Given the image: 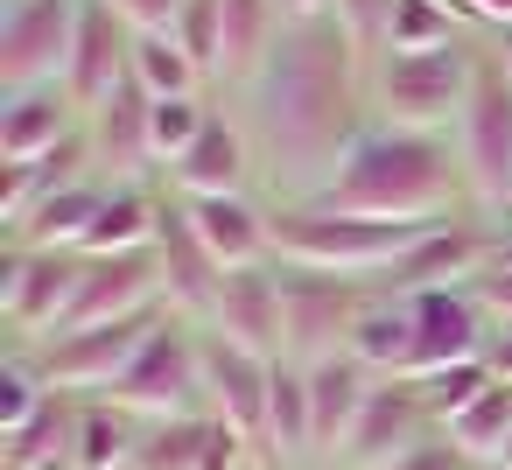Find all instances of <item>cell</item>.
Here are the masks:
<instances>
[{
    "instance_id": "6da1fadb",
    "label": "cell",
    "mask_w": 512,
    "mask_h": 470,
    "mask_svg": "<svg viewBox=\"0 0 512 470\" xmlns=\"http://www.w3.org/2000/svg\"><path fill=\"white\" fill-rule=\"evenodd\" d=\"M365 78H372V64L323 15V22H288L281 43L267 50V64L239 92H225V106L239 113L246 141H253L260 197L274 211L281 204H316L330 190L351 141L372 127Z\"/></svg>"
},
{
    "instance_id": "7a4b0ae2",
    "label": "cell",
    "mask_w": 512,
    "mask_h": 470,
    "mask_svg": "<svg viewBox=\"0 0 512 470\" xmlns=\"http://www.w3.org/2000/svg\"><path fill=\"white\" fill-rule=\"evenodd\" d=\"M316 204L344 218H386V225H442V218L477 211L449 134H407L379 120L351 141L344 169L330 176Z\"/></svg>"
},
{
    "instance_id": "3957f363",
    "label": "cell",
    "mask_w": 512,
    "mask_h": 470,
    "mask_svg": "<svg viewBox=\"0 0 512 470\" xmlns=\"http://www.w3.org/2000/svg\"><path fill=\"white\" fill-rule=\"evenodd\" d=\"M421 225H386V218H344L323 204H281L274 211V260L309 267V274H344V281H386L393 260L414 246Z\"/></svg>"
},
{
    "instance_id": "277c9868",
    "label": "cell",
    "mask_w": 512,
    "mask_h": 470,
    "mask_svg": "<svg viewBox=\"0 0 512 470\" xmlns=\"http://www.w3.org/2000/svg\"><path fill=\"white\" fill-rule=\"evenodd\" d=\"M477 57H484V36H463L449 50H421V57H372V120L379 127H407V134H449L463 99H470V78H477Z\"/></svg>"
},
{
    "instance_id": "5b68a950",
    "label": "cell",
    "mask_w": 512,
    "mask_h": 470,
    "mask_svg": "<svg viewBox=\"0 0 512 470\" xmlns=\"http://www.w3.org/2000/svg\"><path fill=\"white\" fill-rule=\"evenodd\" d=\"M449 141H456L470 204L484 218H505L512 211V71L491 36H484V57H477V78H470V99L449 127Z\"/></svg>"
},
{
    "instance_id": "8992f818",
    "label": "cell",
    "mask_w": 512,
    "mask_h": 470,
    "mask_svg": "<svg viewBox=\"0 0 512 470\" xmlns=\"http://www.w3.org/2000/svg\"><path fill=\"white\" fill-rule=\"evenodd\" d=\"M372 281H344V274H309V267H281V358L295 365H323L351 351L358 316L372 309Z\"/></svg>"
},
{
    "instance_id": "52a82bcc",
    "label": "cell",
    "mask_w": 512,
    "mask_h": 470,
    "mask_svg": "<svg viewBox=\"0 0 512 470\" xmlns=\"http://www.w3.org/2000/svg\"><path fill=\"white\" fill-rule=\"evenodd\" d=\"M113 407H127L134 421H183V414H204V358H197V323L169 316L148 330L141 358L127 365V379L106 393Z\"/></svg>"
},
{
    "instance_id": "ba28073f",
    "label": "cell",
    "mask_w": 512,
    "mask_h": 470,
    "mask_svg": "<svg viewBox=\"0 0 512 470\" xmlns=\"http://www.w3.org/2000/svg\"><path fill=\"white\" fill-rule=\"evenodd\" d=\"M85 0H0V92L64 85Z\"/></svg>"
},
{
    "instance_id": "9c48e42d",
    "label": "cell",
    "mask_w": 512,
    "mask_h": 470,
    "mask_svg": "<svg viewBox=\"0 0 512 470\" xmlns=\"http://www.w3.org/2000/svg\"><path fill=\"white\" fill-rule=\"evenodd\" d=\"M78 274H85V253H43V246H0V323L22 344H43L57 337L71 295H78Z\"/></svg>"
},
{
    "instance_id": "30bf717a",
    "label": "cell",
    "mask_w": 512,
    "mask_h": 470,
    "mask_svg": "<svg viewBox=\"0 0 512 470\" xmlns=\"http://www.w3.org/2000/svg\"><path fill=\"white\" fill-rule=\"evenodd\" d=\"M155 323H162V309H148V316H120V323H92V330H64V337L36 344L50 386L71 393V400H106V393L127 379V365L141 358V344H148Z\"/></svg>"
},
{
    "instance_id": "8fae6325",
    "label": "cell",
    "mask_w": 512,
    "mask_h": 470,
    "mask_svg": "<svg viewBox=\"0 0 512 470\" xmlns=\"http://www.w3.org/2000/svg\"><path fill=\"white\" fill-rule=\"evenodd\" d=\"M498 253V218L484 211H463V218H442V225H421L414 246L393 260V274L379 281L386 295H421V288H463L477 267H491Z\"/></svg>"
},
{
    "instance_id": "7c38bea8",
    "label": "cell",
    "mask_w": 512,
    "mask_h": 470,
    "mask_svg": "<svg viewBox=\"0 0 512 470\" xmlns=\"http://www.w3.org/2000/svg\"><path fill=\"white\" fill-rule=\"evenodd\" d=\"M162 190H176L183 204H204V197H246V190H260V162H253V141H246V127H239V113L218 99V113H211V127L162 169Z\"/></svg>"
},
{
    "instance_id": "4fadbf2b",
    "label": "cell",
    "mask_w": 512,
    "mask_h": 470,
    "mask_svg": "<svg viewBox=\"0 0 512 470\" xmlns=\"http://www.w3.org/2000/svg\"><path fill=\"white\" fill-rule=\"evenodd\" d=\"M148 309H162L155 246L148 253H85V274H78V295H71L64 323H57V337L64 330H92V323H120V316H148Z\"/></svg>"
},
{
    "instance_id": "5bb4252c",
    "label": "cell",
    "mask_w": 512,
    "mask_h": 470,
    "mask_svg": "<svg viewBox=\"0 0 512 470\" xmlns=\"http://www.w3.org/2000/svg\"><path fill=\"white\" fill-rule=\"evenodd\" d=\"M155 267H162V309L183 316V323H204L211 302H218V281L225 267L211 260V246L197 239L190 225V204L176 190H162V225H155Z\"/></svg>"
},
{
    "instance_id": "9a60e30c",
    "label": "cell",
    "mask_w": 512,
    "mask_h": 470,
    "mask_svg": "<svg viewBox=\"0 0 512 470\" xmlns=\"http://www.w3.org/2000/svg\"><path fill=\"white\" fill-rule=\"evenodd\" d=\"M197 358H204V414L260 442V428H267V393H274V358L239 351L232 337H218V330H204V323H197Z\"/></svg>"
},
{
    "instance_id": "2e32d148",
    "label": "cell",
    "mask_w": 512,
    "mask_h": 470,
    "mask_svg": "<svg viewBox=\"0 0 512 470\" xmlns=\"http://www.w3.org/2000/svg\"><path fill=\"white\" fill-rule=\"evenodd\" d=\"M421 435H435V421H428V407H421V386H414V379H372V393H365V407H358V421H351L337 463H344V470H386V463H393L400 449H414Z\"/></svg>"
},
{
    "instance_id": "e0dca14e",
    "label": "cell",
    "mask_w": 512,
    "mask_h": 470,
    "mask_svg": "<svg viewBox=\"0 0 512 470\" xmlns=\"http://www.w3.org/2000/svg\"><path fill=\"white\" fill-rule=\"evenodd\" d=\"M407 309H414V372L407 379H428L442 365H470L491 351V323L470 288H421V295H407Z\"/></svg>"
},
{
    "instance_id": "ac0fdd59",
    "label": "cell",
    "mask_w": 512,
    "mask_h": 470,
    "mask_svg": "<svg viewBox=\"0 0 512 470\" xmlns=\"http://www.w3.org/2000/svg\"><path fill=\"white\" fill-rule=\"evenodd\" d=\"M204 330L232 337L239 351L281 358V260H267V267H232V274L218 281V302H211Z\"/></svg>"
},
{
    "instance_id": "d6986e66",
    "label": "cell",
    "mask_w": 512,
    "mask_h": 470,
    "mask_svg": "<svg viewBox=\"0 0 512 470\" xmlns=\"http://www.w3.org/2000/svg\"><path fill=\"white\" fill-rule=\"evenodd\" d=\"M127 64H134V29L106 8V0H85V22H78L71 64H64V92L78 99V113H99L127 85Z\"/></svg>"
},
{
    "instance_id": "ffe728a7",
    "label": "cell",
    "mask_w": 512,
    "mask_h": 470,
    "mask_svg": "<svg viewBox=\"0 0 512 470\" xmlns=\"http://www.w3.org/2000/svg\"><path fill=\"white\" fill-rule=\"evenodd\" d=\"M85 148H92L99 183H162L155 148H148V99L134 85H120L99 113H85Z\"/></svg>"
},
{
    "instance_id": "44dd1931",
    "label": "cell",
    "mask_w": 512,
    "mask_h": 470,
    "mask_svg": "<svg viewBox=\"0 0 512 470\" xmlns=\"http://www.w3.org/2000/svg\"><path fill=\"white\" fill-rule=\"evenodd\" d=\"M78 134H85V113L64 85L0 92V162H36V155H50Z\"/></svg>"
},
{
    "instance_id": "7402d4cb",
    "label": "cell",
    "mask_w": 512,
    "mask_h": 470,
    "mask_svg": "<svg viewBox=\"0 0 512 470\" xmlns=\"http://www.w3.org/2000/svg\"><path fill=\"white\" fill-rule=\"evenodd\" d=\"M190 225H197V239L211 246V260L225 274L274 260V204L260 190H246V197H204V204H190Z\"/></svg>"
},
{
    "instance_id": "603a6c76",
    "label": "cell",
    "mask_w": 512,
    "mask_h": 470,
    "mask_svg": "<svg viewBox=\"0 0 512 470\" xmlns=\"http://www.w3.org/2000/svg\"><path fill=\"white\" fill-rule=\"evenodd\" d=\"M267 470H302L316 456V421H309V372L295 358H274V393H267V428H260Z\"/></svg>"
},
{
    "instance_id": "cb8c5ba5",
    "label": "cell",
    "mask_w": 512,
    "mask_h": 470,
    "mask_svg": "<svg viewBox=\"0 0 512 470\" xmlns=\"http://www.w3.org/2000/svg\"><path fill=\"white\" fill-rule=\"evenodd\" d=\"M85 176H92L85 134L64 141V148H50V155H36V162H0V232H15L43 197H57V190H71V183H85Z\"/></svg>"
},
{
    "instance_id": "d4e9b609",
    "label": "cell",
    "mask_w": 512,
    "mask_h": 470,
    "mask_svg": "<svg viewBox=\"0 0 512 470\" xmlns=\"http://www.w3.org/2000/svg\"><path fill=\"white\" fill-rule=\"evenodd\" d=\"M309 372V421H316V456L323 463H337V449H344V435H351V421H358V407H365V393H372V372L344 351V358H323V365H302Z\"/></svg>"
},
{
    "instance_id": "484cf974",
    "label": "cell",
    "mask_w": 512,
    "mask_h": 470,
    "mask_svg": "<svg viewBox=\"0 0 512 470\" xmlns=\"http://www.w3.org/2000/svg\"><path fill=\"white\" fill-rule=\"evenodd\" d=\"M281 29H288L281 0H225V43H218V78H211V92H218V99L239 92V85L267 64V50L281 43Z\"/></svg>"
},
{
    "instance_id": "4316f807",
    "label": "cell",
    "mask_w": 512,
    "mask_h": 470,
    "mask_svg": "<svg viewBox=\"0 0 512 470\" xmlns=\"http://www.w3.org/2000/svg\"><path fill=\"white\" fill-rule=\"evenodd\" d=\"M99 204H106V183L85 176V183L43 197L8 239H15V246H43V253H85V239H92V225H99Z\"/></svg>"
},
{
    "instance_id": "83f0119b",
    "label": "cell",
    "mask_w": 512,
    "mask_h": 470,
    "mask_svg": "<svg viewBox=\"0 0 512 470\" xmlns=\"http://www.w3.org/2000/svg\"><path fill=\"white\" fill-rule=\"evenodd\" d=\"M351 358L372 379H407L414 372V309H407V295H386V288L372 295V309L351 330Z\"/></svg>"
},
{
    "instance_id": "f1b7e54d",
    "label": "cell",
    "mask_w": 512,
    "mask_h": 470,
    "mask_svg": "<svg viewBox=\"0 0 512 470\" xmlns=\"http://www.w3.org/2000/svg\"><path fill=\"white\" fill-rule=\"evenodd\" d=\"M78 449V400L71 393H50V407L22 428L0 435V470H36V463H71Z\"/></svg>"
},
{
    "instance_id": "f546056e",
    "label": "cell",
    "mask_w": 512,
    "mask_h": 470,
    "mask_svg": "<svg viewBox=\"0 0 512 470\" xmlns=\"http://www.w3.org/2000/svg\"><path fill=\"white\" fill-rule=\"evenodd\" d=\"M127 85H134L141 99H190V92H211V78L197 71V57H190L176 36H134Z\"/></svg>"
},
{
    "instance_id": "4dcf8cb0",
    "label": "cell",
    "mask_w": 512,
    "mask_h": 470,
    "mask_svg": "<svg viewBox=\"0 0 512 470\" xmlns=\"http://www.w3.org/2000/svg\"><path fill=\"white\" fill-rule=\"evenodd\" d=\"M141 428H148V421H134V414L113 407V400H78V449H71V463H78V470H127Z\"/></svg>"
},
{
    "instance_id": "1f68e13d",
    "label": "cell",
    "mask_w": 512,
    "mask_h": 470,
    "mask_svg": "<svg viewBox=\"0 0 512 470\" xmlns=\"http://www.w3.org/2000/svg\"><path fill=\"white\" fill-rule=\"evenodd\" d=\"M442 435H449L477 470H484V463H498V449L512 442V379H491V386H484V393H477V400H470Z\"/></svg>"
},
{
    "instance_id": "d6a6232c",
    "label": "cell",
    "mask_w": 512,
    "mask_h": 470,
    "mask_svg": "<svg viewBox=\"0 0 512 470\" xmlns=\"http://www.w3.org/2000/svg\"><path fill=\"white\" fill-rule=\"evenodd\" d=\"M211 449V414H183V421H148L134 442L127 470H204Z\"/></svg>"
},
{
    "instance_id": "836d02e7",
    "label": "cell",
    "mask_w": 512,
    "mask_h": 470,
    "mask_svg": "<svg viewBox=\"0 0 512 470\" xmlns=\"http://www.w3.org/2000/svg\"><path fill=\"white\" fill-rule=\"evenodd\" d=\"M463 36H477L456 8H442V0H400L393 8V29H386V50H400V57H421V50H449V43H463ZM379 50V57H386Z\"/></svg>"
},
{
    "instance_id": "e575fe53",
    "label": "cell",
    "mask_w": 512,
    "mask_h": 470,
    "mask_svg": "<svg viewBox=\"0 0 512 470\" xmlns=\"http://www.w3.org/2000/svg\"><path fill=\"white\" fill-rule=\"evenodd\" d=\"M218 113V92H190V99H148V148H155V169H169Z\"/></svg>"
},
{
    "instance_id": "d590c367",
    "label": "cell",
    "mask_w": 512,
    "mask_h": 470,
    "mask_svg": "<svg viewBox=\"0 0 512 470\" xmlns=\"http://www.w3.org/2000/svg\"><path fill=\"white\" fill-rule=\"evenodd\" d=\"M491 379H498V372H491L484 358H470V365H442V372H428V379H414V386H421L428 421H435V428H449V421H456V414H463Z\"/></svg>"
},
{
    "instance_id": "8d00e7d4",
    "label": "cell",
    "mask_w": 512,
    "mask_h": 470,
    "mask_svg": "<svg viewBox=\"0 0 512 470\" xmlns=\"http://www.w3.org/2000/svg\"><path fill=\"white\" fill-rule=\"evenodd\" d=\"M190 57H197V71L204 78H218V43H225V0H183V15H176V29H169Z\"/></svg>"
},
{
    "instance_id": "74e56055",
    "label": "cell",
    "mask_w": 512,
    "mask_h": 470,
    "mask_svg": "<svg viewBox=\"0 0 512 470\" xmlns=\"http://www.w3.org/2000/svg\"><path fill=\"white\" fill-rule=\"evenodd\" d=\"M393 8L400 0H330V22L351 36V50L372 64L379 50H386V29H393Z\"/></svg>"
},
{
    "instance_id": "f35d334b",
    "label": "cell",
    "mask_w": 512,
    "mask_h": 470,
    "mask_svg": "<svg viewBox=\"0 0 512 470\" xmlns=\"http://www.w3.org/2000/svg\"><path fill=\"white\" fill-rule=\"evenodd\" d=\"M463 288L477 295V309H484V323H491V330H512V267H505V260L477 267Z\"/></svg>"
},
{
    "instance_id": "ab89813d",
    "label": "cell",
    "mask_w": 512,
    "mask_h": 470,
    "mask_svg": "<svg viewBox=\"0 0 512 470\" xmlns=\"http://www.w3.org/2000/svg\"><path fill=\"white\" fill-rule=\"evenodd\" d=\"M386 470H477V463H470V456H463V449H456V442L435 428V435H421L414 449H400Z\"/></svg>"
},
{
    "instance_id": "60d3db41",
    "label": "cell",
    "mask_w": 512,
    "mask_h": 470,
    "mask_svg": "<svg viewBox=\"0 0 512 470\" xmlns=\"http://www.w3.org/2000/svg\"><path fill=\"white\" fill-rule=\"evenodd\" d=\"M106 8H113L134 36H169L176 15H183V0H106Z\"/></svg>"
},
{
    "instance_id": "b9f144b4",
    "label": "cell",
    "mask_w": 512,
    "mask_h": 470,
    "mask_svg": "<svg viewBox=\"0 0 512 470\" xmlns=\"http://www.w3.org/2000/svg\"><path fill=\"white\" fill-rule=\"evenodd\" d=\"M477 36H512V0H470Z\"/></svg>"
},
{
    "instance_id": "7bdbcfd3",
    "label": "cell",
    "mask_w": 512,
    "mask_h": 470,
    "mask_svg": "<svg viewBox=\"0 0 512 470\" xmlns=\"http://www.w3.org/2000/svg\"><path fill=\"white\" fill-rule=\"evenodd\" d=\"M484 365H491L498 379H512V330H491V351H484Z\"/></svg>"
},
{
    "instance_id": "ee69618b",
    "label": "cell",
    "mask_w": 512,
    "mask_h": 470,
    "mask_svg": "<svg viewBox=\"0 0 512 470\" xmlns=\"http://www.w3.org/2000/svg\"><path fill=\"white\" fill-rule=\"evenodd\" d=\"M281 15H288V22H323L330 0H281Z\"/></svg>"
},
{
    "instance_id": "f6af8a7d",
    "label": "cell",
    "mask_w": 512,
    "mask_h": 470,
    "mask_svg": "<svg viewBox=\"0 0 512 470\" xmlns=\"http://www.w3.org/2000/svg\"><path fill=\"white\" fill-rule=\"evenodd\" d=\"M491 260H505V267H512V218H498V253H491Z\"/></svg>"
},
{
    "instance_id": "bcb514c9",
    "label": "cell",
    "mask_w": 512,
    "mask_h": 470,
    "mask_svg": "<svg viewBox=\"0 0 512 470\" xmlns=\"http://www.w3.org/2000/svg\"><path fill=\"white\" fill-rule=\"evenodd\" d=\"M498 43V57H505V71H512V36H491Z\"/></svg>"
},
{
    "instance_id": "7dc6e473",
    "label": "cell",
    "mask_w": 512,
    "mask_h": 470,
    "mask_svg": "<svg viewBox=\"0 0 512 470\" xmlns=\"http://www.w3.org/2000/svg\"><path fill=\"white\" fill-rule=\"evenodd\" d=\"M498 470H512V442H505V449H498Z\"/></svg>"
},
{
    "instance_id": "c3c4849f",
    "label": "cell",
    "mask_w": 512,
    "mask_h": 470,
    "mask_svg": "<svg viewBox=\"0 0 512 470\" xmlns=\"http://www.w3.org/2000/svg\"><path fill=\"white\" fill-rule=\"evenodd\" d=\"M36 470H78V463H36Z\"/></svg>"
},
{
    "instance_id": "681fc988",
    "label": "cell",
    "mask_w": 512,
    "mask_h": 470,
    "mask_svg": "<svg viewBox=\"0 0 512 470\" xmlns=\"http://www.w3.org/2000/svg\"><path fill=\"white\" fill-rule=\"evenodd\" d=\"M302 470H344V463H302Z\"/></svg>"
},
{
    "instance_id": "f907efd6",
    "label": "cell",
    "mask_w": 512,
    "mask_h": 470,
    "mask_svg": "<svg viewBox=\"0 0 512 470\" xmlns=\"http://www.w3.org/2000/svg\"><path fill=\"white\" fill-rule=\"evenodd\" d=\"M484 470H498V463H484Z\"/></svg>"
},
{
    "instance_id": "816d5d0a",
    "label": "cell",
    "mask_w": 512,
    "mask_h": 470,
    "mask_svg": "<svg viewBox=\"0 0 512 470\" xmlns=\"http://www.w3.org/2000/svg\"><path fill=\"white\" fill-rule=\"evenodd\" d=\"M505 218H512V211H505Z\"/></svg>"
}]
</instances>
